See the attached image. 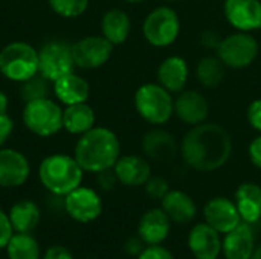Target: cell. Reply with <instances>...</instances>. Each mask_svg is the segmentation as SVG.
<instances>
[{
    "label": "cell",
    "instance_id": "cell-1",
    "mask_svg": "<svg viewBox=\"0 0 261 259\" xmlns=\"http://www.w3.org/2000/svg\"><path fill=\"white\" fill-rule=\"evenodd\" d=\"M231 154V134L214 122H202L191 127L180 142V156L184 162L199 172L220 169L228 163Z\"/></svg>",
    "mask_w": 261,
    "mask_h": 259
},
{
    "label": "cell",
    "instance_id": "cell-2",
    "mask_svg": "<svg viewBox=\"0 0 261 259\" xmlns=\"http://www.w3.org/2000/svg\"><path fill=\"white\" fill-rule=\"evenodd\" d=\"M73 157L84 172L98 174L115 166L121 157V142L112 130L93 127L76 140Z\"/></svg>",
    "mask_w": 261,
    "mask_h": 259
},
{
    "label": "cell",
    "instance_id": "cell-3",
    "mask_svg": "<svg viewBox=\"0 0 261 259\" xmlns=\"http://www.w3.org/2000/svg\"><path fill=\"white\" fill-rule=\"evenodd\" d=\"M84 171L73 156L57 153L46 156L38 165V179L46 191L64 197L81 186Z\"/></svg>",
    "mask_w": 261,
    "mask_h": 259
},
{
    "label": "cell",
    "instance_id": "cell-4",
    "mask_svg": "<svg viewBox=\"0 0 261 259\" xmlns=\"http://www.w3.org/2000/svg\"><path fill=\"white\" fill-rule=\"evenodd\" d=\"M159 82H147L135 92V108L148 124L161 127L174 114V98Z\"/></svg>",
    "mask_w": 261,
    "mask_h": 259
},
{
    "label": "cell",
    "instance_id": "cell-5",
    "mask_svg": "<svg viewBox=\"0 0 261 259\" xmlns=\"http://www.w3.org/2000/svg\"><path fill=\"white\" fill-rule=\"evenodd\" d=\"M0 73L14 82H24L38 73V50L29 43L12 41L0 50Z\"/></svg>",
    "mask_w": 261,
    "mask_h": 259
},
{
    "label": "cell",
    "instance_id": "cell-6",
    "mask_svg": "<svg viewBox=\"0 0 261 259\" xmlns=\"http://www.w3.org/2000/svg\"><path fill=\"white\" fill-rule=\"evenodd\" d=\"M21 119L24 127L40 137H50L63 128V108L60 102L41 98L24 102Z\"/></svg>",
    "mask_w": 261,
    "mask_h": 259
},
{
    "label": "cell",
    "instance_id": "cell-7",
    "mask_svg": "<svg viewBox=\"0 0 261 259\" xmlns=\"http://www.w3.org/2000/svg\"><path fill=\"white\" fill-rule=\"evenodd\" d=\"M142 34L154 47L171 46L180 34V18L170 6H158L150 11L142 23Z\"/></svg>",
    "mask_w": 261,
    "mask_h": 259
},
{
    "label": "cell",
    "instance_id": "cell-8",
    "mask_svg": "<svg viewBox=\"0 0 261 259\" xmlns=\"http://www.w3.org/2000/svg\"><path fill=\"white\" fill-rule=\"evenodd\" d=\"M260 53V44L251 32L231 34L222 38L216 49V55L220 61L231 69H246L249 67Z\"/></svg>",
    "mask_w": 261,
    "mask_h": 259
},
{
    "label": "cell",
    "instance_id": "cell-9",
    "mask_svg": "<svg viewBox=\"0 0 261 259\" xmlns=\"http://www.w3.org/2000/svg\"><path fill=\"white\" fill-rule=\"evenodd\" d=\"M72 46L64 41H49L38 50V73L49 82H55L75 69Z\"/></svg>",
    "mask_w": 261,
    "mask_h": 259
},
{
    "label": "cell",
    "instance_id": "cell-10",
    "mask_svg": "<svg viewBox=\"0 0 261 259\" xmlns=\"http://www.w3.org/2000/svg\"><path fill=\"white\" fill-rule=\"evenodd\" d=\"M63 198L66 214L76 223H92L102 214V200L92 188L81 185Z\"/></svg>",
    "mask_w": 261,
    "mask_h": 259
},
{
    "label": "cell",
    "instance_id": "cell-11",
    "mask_svg": "<svg viewBox=\"0 0 261 259\" xmlns=\"http://www.w3.org/2000/svg\"><path fill=\"white\" fill-rule=\"evenodd\" d=\"M113 44L102 35H87L72 44V56L80 69H98L104 66L112 53Z\"/></svg>",
    "mask_w": 261,
    "mask_h": 259
},
{
    "label": "cell",
    "instance_id": "cell-12",
    "mask_svg": "<svg viewBox=\"0 0 261 259\" xmlns=\"http://www.w3.org/2000/svg\"><path fill=\"white\" fill-rule=\"evenodd\" d=\"M141 145L145 157L156 163H170L180 153V145L174 134L164 128H153L147 131Z\"/></svg>",
    "mask_w": 261,
    "mask_h": 259
},
{
    "label": "cell",
    "instance_id": "cell-13",
    "mask_svg": "<svg viewBox=\"0 0 261 259\" xmlns=\"http://www.w3.org/2000/svg\"><path fill=\"white\" fill-rule=\"evenodd\" d=\"M223 14L226 21L240 32L261 29L260 0H225Z\"/></svg>",
    "mask_w": 261,
    "mask_h": 259
},
{
    "label": "cell",
    "instance_id": "cell-14",
    "mask_svg": "<svg viewBox=\"0 0 261 259\" xmlns=\"http://www.w3.org/2000/svg\"><path fill=\"white\" fill-rule=\"evenodd\" d=\"M31 176L28 157L14 148H0V188H20Z\"/></svg>",
    "mask_w": 261,
    "mask_h": 259
},
{
    "label": "cell",
    "instance_id": "cell-15",
    "mask_svg": "<svg viewBox=\"0 0 261 259\" xmlns=\"http://www.w3.org/2000/svg\"><path fill=\"white\" fill-rule=\"evenodd\" d=\"M203 218L219 234L225 235L242 223L236 202L226 197H214L203 208Z\"/></svg>",
    "mask_w": 261,
    "mask_h": 259
},
{
    "label": "cell",
    "instance_id": "cell-16",
    "mask_svg": "<svg viewBox=\"0 0 261 259\" xmlns=\"http://www.w3.org/2000/svg\"><path fill=\"white\" fill-rule=\"evenodd\" d=\"M222 234L208 223H197L188 234V249L196 259H217L222 255Z\"/></svg>",
    "mask_w": 261,
    "mask_h": 259
},
{
    "label": "cell",
    "instance_id": "cell-17",
    "mask_svg": "<svg viewBox=\"0 0 261 259\" xmlns=\"http://www.w3.org/2000/svg\"><path fill=\"white\" fill-rule=\"evenodd\" d=\"M174 114L184 124L194 127L206 122L210 114V104L200 92L182 90L174 99Z\"/></svg>",
    "mask_w": 261,
    "mask_h": 259
},
{
    "label": "cell",
    "instance_id": "cell-18",
    "mask_svg": "<svg viewBox=\"0 0 261 259\" xmlns=\"http://www.w3.org/2000/svg\"><path fill=\"white\" fill-rule=\"evenodd\" d=\"M113 171H115L118 182L128 188L144 186L147 180L153 176L148 159L142 156H136V154L121 156L116 160Z\"/></svg>",
    "mask_w": 261,
    "mask_h": 259
},
{
    "label": "cell",
    "instance_id": "cell-19",
    "mask_svg": "<svg viewBox=\"0 0 261 259\" xmlns=\"http://www.w3.org/2000/svg\"><path fill=\"white\" fill-rule=\"evenodd\" d=\"M171 220L162 208H151L139 218L138 235L147 246L162 244L171 232Z\"/></svg>",
    "mask_w": 261,
    "mask_h": 259
},
{
    "label": "cell",
    "instance_id": "cell-20",
    "mask_svg": "<svg viewBox=\"0 0 261 259\" xmlns=\"http://www.w3.org/2000/svg\"><path fill=\"white\" fill-rule=\"evenodd\" d=\"M255 247L252 224L242 221L231 232L225 234L222 241V255L225 259H251Z\"/></svg>",
    "mask_w": 261,
    "mask_h": 259
},
{
    "label": "cell",
    "instance_id": "cell-21",
    "mask_svg": "<svg viewBox=\"0 0 261 259\" xmlns=\"http://www.w3.org/2000/svg\"><path fill=\"white\" fill-rule=\"evenodd\" d=\"M161 208L168 215L171 223L188 224L197 215V205L191 195L180 189H170L161 200Z\"/></svg>",
    "mask_w": 261,
    "mask_h": 259
},
{
    "label": "cell",
    "instance_id": "cell-22",
    "mask_svg": "<svg viewBox=\"0 0 261 259\" xmlns=\"http://www.w3.org/2000/svg\"><path fill=\"white\" fill-rule=\"evenodd\" d=\"M188 75H190L188 63L177 55L165 58L159 64L156 72L158 82L170 93H180L182 90H185L188 82Z\"/></svg>",
    "mask_w": 261,
    "mask_h": 259
},
{
    "label": "cell",
    "instance_id": "cell-23",
    "mask_svg": "<svg viewBox=\"0 0 261 259\" xmlns=\"http://www.w3.org/2000/svg\"><path fill=\"white\" fill-rule=\"evenodd\" d=\"M52 87L55 98L58 99L60 104L64 105L87 102L90 96V84L87 82V79H84L80 75H75L73 72L52 82Z\"/></svg>",
    "mask_w": 261,
    "mask_h": 259
},
{
    "label": "cell",
    "instance_id": "cell-24",
    "mask_svg": "<svg viewBox=\"0 0 261 259\" xmlns=\"http://www.w3.org/2000/svg\"><path fill=\"white\" fill-rule=\"evenodd\" d=\"M234 202L242 221L255 224L261 218V186L254 182L242 183L234 194Z\"/></svg>",
    "mask_w": 261,
    "mask_h": 259
},
{
    "label": "cell",
    "instance_id": "cell-25",
    "mask_svg": "<svg viewBox=\"0 0 261 259\" xmlns=\"http://www.w3.org/2000/svg\"><path fill=\"white\" fill-rule=\"evenodd\" d=\"M132 31V21L125 11L119 8L109 9L101 18V35L107 38L113 46H119L127 41Z\"/></svg>",
    "mask_w": 261,
    "mask_h": 259
},
{
    "label": "cell",
    "instance_id": "cell-26",
    "mask_svg": "<svg viewBox=\"0 0 261 259\" xmlns=\"http://www.w3.org/2000/svg\"><path fill=\"white\" fill-rule=\"evenodd\" d=\"M96 122V114L87 102L66 105L63 110V128L70 133L81 136L92 130Z\"/></svg>",
    "mask_w": 261,
    "mask_h": 259
},
{
    "label": "cell",
    "instance_id": "cell-27",
    "mask_svg": "<svg viewBox=\"0 0 261 259\" xmlns=\"http://www.w3.org/2000/svg\"><path fill=\"white\" fill-rule=\"evenodd\" d=\"M9 221L14 232L17 234H32L41 218L40 208L32 200H20L14 203L8 212Z\"/></svg>",
    "mask_w": 261,
    "mask_h": 259
},
{
    "label": "cell",
    "instance_id": "cell-28",
    "mask_svg": "<svg viewBox=\"0 0 261 259\" xmlns=\"http://www.w3.org/2000/svg\"><path fill=\"white\" fill-rule=\"evenodd\" d=\"M226 66L217 55L203 56L196 66V78L205 89H217L225 79Z\"/></svg>",
    "mask_w": 261,
    "mask_h": 259
},
{
    "label": "cell",
    "instance_id": "cell-29",
    "mask_svg": "<svg viewBox=\"0 0 261 259\" xmlns=\"http://www.w3.org/2000/svg\"><path fill=\"white\" fill-rule=\"evenodd\" d=\"M5 250L8 259H41L40 244L32 234L14 232Z\"/></svg>",
    "mask_w": 261,
    "mask_h": 259
},
{
    "label": "cell",
    "instance_id": "cell-30",
    "mask_svg": "<svg viewBox=\"0 0 261 259\" xmlns=\"http://www.w3.org/2000/svg\"><path fill=\"white\" fill-rule=\"evenodd\" d=\"M50 9L63 18H76L89 8V0H49Z\"/></svg>",
    "mask_w": 261,
    "mask_h": 259
},
{
    "label": "cell",
    "instance_id": "cell-31",
    "mask_svg": "<svg viewBox=\"0 0 261 259\" xmlns=\"http://www.w3.org/2000/svg\"><path fill=\"white\" fill-rule=\"evenodd\" d=\"M47 84H49V81L46 78H43L40 73H37L35 76L21 82V90H20L21 98L24 99V102L47 98V95H49V85Z\"/></svg>",
    "mask_w": 261,
    "mask_h": 259
},
{
    "label": "cell",
    "instance_id": "cell-32",
    "mask_svg": "<svg viewBox=\"0 0 261 259\" xmlns=\"http://www.w3.org/2000/svg\"><path fill=\"white\" fill-rule=\"evenodd\" d=\"M145 194L153 200H162L170 191V183L161 176H151L144 185Z\"/></svg>",
    "mask_w": 261,
    "mask_h": 259
},
{
    "label": "cell",
    "instance_id": "cell-33",
    "mask_svg": "<svg viewBox=\"0 0 261 259\" xmlns=\"http://www.w3.org/2000/svg\"><path fill=\"white\" fill-rule=\"evenodd\" d=\"M138 259H174V255L165 246L156 244V246H147Z\"/></svg>",
    "mask_w": 261,
    "mask_h": 259
},
{
    "label": "cell",
    "instance_id": "cell-34",
    "mask_svg": "<svg viewBox=\"0 0 261 259\" xmlns=\"http://www.w3.org/2000/svg\"><path fill=\"white\" fill-rule=\"evenodd\" d=\"M246 119H248L249 125H251L255 131L261 133V98L254 99V101L248 105Z\"/></svg>",
    "mask_w": 261,
    "mask_h": 259
},
{
    "label": "cell",
    "instance_id": "cell-35",
    "mask_svg": "<svg viewBox=\"0 0 261 259\" xmlns=\"http://www.w3.org/2000/svg\"><path fill=\"white\" fill-rule=\"evenodd\" d=\"M12 235H14V229L9 221V217L3 209H0V250L6 247Z\"/></svg>",
    "mask_w": 261,
    "mask_h": 259
},
{
    "label": "cell",
    "instance_id": "cell-36",
    "mask_svg": "<svg viewBox=\"0 0 261 259\" xmlns=\"http://www.w3.org/2000/svg\"><path fill=\"white\" fill-rule=\"evenodd\" d=\"M145 247H147V244L141 240L139 235L130 237V238L124 243V252H125L128 256H135V258H138V256L142 253V250H144Z\"/></svg>",
    "mask_w": 261,
    "mask_h": 259
},
{
    "label": "cell",
    "instance_id": "cell-37",
    "mask_svg": "<svg viewBox=\"0 0 261 259\" xmlns=\"http://www.w3.org/2000/svg\"><path fill=\"white\" fill-rule=\"evenodd\" d=\"M14 130V121L8 113H0V148L8 142Z\"/></svg>",
    "mask_w": 261,
    "mask_h": 259
},
{
    "label": "cell",
    "instance_id": "cell-38",
    "mask_svg": "<svg viewBox=\"0 0 261 259\" xmlns=\"http://www.w3.org/2000/svg\"><path fill=\"white\" fill-rule=\"evenodd\" d=\"M96 176H98V186L102 191H112L116 186V183H119L116 176H115L113 168L112 169H106L102 172H98Z\"/></svg>",
    "mask_w": 261,
    "mask_h": 259
},
{
    "label": "cell",
    "instance_id": "cell-39",
    "mask_svg": "<svg viewBox=\"0 0 261 259\" xmlns=\"http://www.w3.org/2000/svg\"><path fill=\"white\" fill-rule=\"evenodd\" d=\"M41 259H75L72 252L64 246H50L43 255Z\"/></svg>",
    "mask_w": 261,
    "mask_h": 259
},
{
    "label": "cell",
    "instance_id": "cell-40",
    "mask_svg": "<svg viewBox=\"0 0 261 259\" xmlns=\"http://www.w3.org/2000/svg\"><path fill=\"white\" fill-rule=\"evenodd\" d=\"M248 154H249V159H251L252 165L261 169V133L260 136L252 139V142L249 143Z\"/></svg>",
    "mask_w": 261,
    "mask_h": 259
},
{
    "label": "cell",
    "instance_id": "cell-41",
    "mask_svg": "<svg viewBox=\"0 0 261 259\" xmlns=\"http://www.w3.org/2000/svg\"><path fill=\"white\" fill-rule=\"evenodd\" d=\"M220 41H222V37L219 35V32L217 31H205V32H202V35H200V43L205 46V47H208V49H217V46L220 44Z\"/></svg>",
    "mask_w": 261,
    "mask_h": 259
},
{
    "label": "cell",
    "instance_id": "cell-42",
    "mask_svg": "<svg viewBox=\"0 0 261 259\" xmlns=\"http://www.w3.org/2000/svg\"><path fill=\"white\" fill-rule=\"evenodd\" d=\"M8 107H9V99L6 93L0 90V113H8Z\"/></svg>",
    "mask_w": 261,
    "mask_h": 259
},
{
    "label": "cell",
    "instance_id": "cell-43",
    "mask_svg": "<svg viewBox=\"0 0 261 259\" xmlns=\"http://www.w3.org/2000/svg\"><path fill=\"white\" fill-rule=\"evenodd\" d=\"M251 259H261V244L255 247V250H254V253H252Z\"/></svg>",
    "mask_w": 261,
    "mask_h": 259
},
{
    "label": "cell",
    "instance_id": "cell-44",
    "mask_svg": "<svg viewBox=\"0 0 261 259\" xmlns=\"http://www.w3.org/2000/svg\"><path fill=\"white\" fill-rule=\"evenodd\" d=\"M124 2H127V3H132V5H135V3H142V2H145V0H124Z\"/></svg>",
    "mask_w": 261,
    "mask_h": 259
},
{
    "label": "cell",
    "instance_id": "cell-45",
    "mask_svg": "<svg viewBox=\"0 0 261 259\" xmlns=\"http://www.w3.org/2000/svg\"><path fill=\"white\" fill-rule=\"evenodd\" d=\"M167 2H177V0H167Z\"/></svg>",
    "mask_w": 261,
    "mask_h": 259
},
{
    "label": "cell",
    "instance_id": "cell-46",
    "mask_svg": "<svg viewBox=\"0 0 261 259\" xmlns=\"http://www.w3.org/2000/svg\"><path fill=\"white\" fill-rule=\"evenodd\" d=\"M87 259H96V258H87Z\"/></svg>",
    "mask_w": 261,
    "mask_h": 259
}]
</instances>
